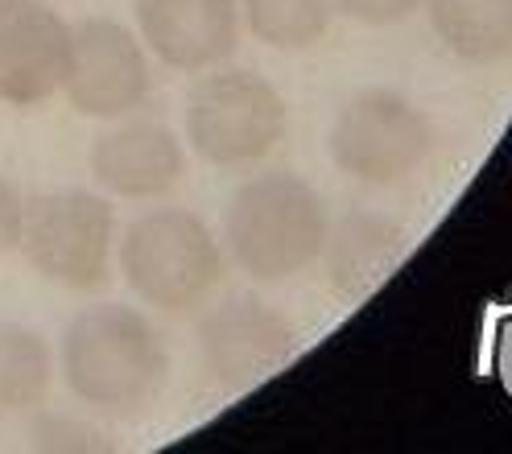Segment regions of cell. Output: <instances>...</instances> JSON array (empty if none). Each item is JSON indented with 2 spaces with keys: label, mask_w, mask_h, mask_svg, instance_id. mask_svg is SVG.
<instances>
[{
  "label": "cell",
  "mask_w": 512,
  "mask_h": 454,
  "mask_svg": "<svg viewBox=\"0 0 512 454\" xmlns=\"http://www.w3.org/2000/svg\"><path fill=\"white\" fill-rule=\"evenodd\" d=\"M430 116L393 87H368L335 112L331 161L360 186H397L418 174L434 153Z\"/></svg>",
  "instance_id": "cell-6"
},
{
  "label": "cell",
  "mask_w": 512,
  "mask_h": 454,
  "mask_svg": "<svg viewBox=\"0 0 512 454\" xmlns=\"http://www.w3.org/2000/svg\"><path fill=\"white\" fill-rule=\"evenodd\" d=\"M137 38L170 71L199 75L240 46V0H133Z\"/></svg>",
  "instance_id": "cell-10"
},
{
  "label": "cell",
  "mask_w": 512,
  "mask_h": 454,
  "mask_svg": "<svg viewBox=\"0 0 512 454\" xmlns=\"http://www.w3.org/2000/svg\"><path fill=\"white\" fill-rule=\"evenodd\" d=\"M116 261L128 289L170 318L199 314L223 285V248L186 207L141 211L116 240Z\"/></svg>",
  "instance_id": "cell-3"
},
{
  "label": "cell",
  "mask_w": 512,
  "mask_h": 454,
  "mask_svg": "<svg viewBox=\"0 0 512 454\" xmlns=\"http://www.w3.org/2000/svg\"><path fill=\"white\" fill-rule=\"evenodd\" d=\"M112 244H116V211L95 190H50L25 199L21 211V256L38 277L95 294L112 277Z\"/></svg>",
  "instance_id": "cell-5"
},
{
  "label": "cell",
  "mask_w": 512,
  "mask_h": 454,
  "mask_svg": "<svg viewBox=\"0 0 512 454\" xmlns=\"http://www.w3.org/2000/svg\"><path fill=\"white\" fill-rule=\"evenodd\" d=\"M331 211L298 174H256L236 186L223 211V244L232 261L261 285H285L323 256Z\"/></svg>",
  "instance_id": "cell-2"
},
{
  "label": "cell",
  "mask_w": 512,
  "mask_h": 454,
  "mask_svg": "<svg viewBox=\"0 0 512 454\" xmlns=\"http://www.w3.org/2000/svg\"><path fill=\"white\" fill-rule=\"evenodd\" d=\"M401 256H405V232L393 219L351 211L327 232L318 261L327 265V281L339 298L360 302L393 277Z\"/></svg>",
  "instance_id": "cell-12"
},
{
  "label": "cell",
  "mask_w": 512,
  "mask_h": 454,
  "mask_svg": "<svg viewBox=\"0 0 512 454\" xmlns=\"http://www.w3.org/2000/svg\"><path fill=\"white\" fill-rule=\"evenodd\" d=\"M335 9H339L347 21L384 29V25H401V21H409L413 13H422L426 0H335Z\"/></svg>",
  "instance_id": "cell-16"
},
{
  "label": "cell",
  "mask_w": 512,
  "mask_h": 454,
  "mask_svg": "<svg viewBox=\"0 0 512 454\" xmlns=\"http://www.w3.org/2000/svg\"><path fill=\"white\" fill-rule=\"evenodd\" d=\"M91 174L116 199H166L186 178V149L157 120H124L91 141Z\"/></svg>",
  "instance_id": "cell-11"
},
{
  "label": "cell",
  "mask_w": 512,
  "mask_h": 454,
  "mask_svg": "<svg viewBox=\"0 0 512 454\" xmlns=\"http://www.w3.org/2000/svg\"><path fill=\"white\" fill-rule=\"evenodd\" d=\"M21 211H25V199L17 194V186L0 174V256L13 252L21 240Z\"/></svg>",
  "instance_id": "cell-17"
},
{
  "label": "cell",
  "mask_w": 512,
  "mask_h": 454,
  "mask_svg": "<svg viewBox=\"0 0 512 454\" xmlns=\"http://www.w3.org/2000/svg\"><path fill=\"white\" fill-rule=\"evenodd\" d=\"M422 13L442 50L467 67H496L512 58V0H426Z\"/></svg>",
  "instance_id": "cell-13"
},
{
  "label": "cell",
  "mask_w": 512,
  "mask_h": 454,
  "mask_svg": "<svg viewBox=\"0 0 512 454\" xmlns=\"http://www.w3.org/2000/svg\"><path fill=\"white\" fill-rule=\"evenodd\" d=\"M496 368H500V380H504V388L512 393V322H504V331H500V347H496Z\"/></svg>",
  "instance_id": "cell-19"
},
{
  "label": "cell",
  "mask_w": 512,
  "mask_h": 454,
  "mask_svg": "<svg viewBox=\"0 0 512 454\" xmlns=\"http://www.w3.org/2000/svg\"><path fill=\"white\" fill-rule=\"evenodd\" d=\"M335 0H244L248 34L281 54L310 50L327 38Z\"/></svg>",
  "instance_id": "cell-15"
},
{
  "label": "cell",
  "mask_w": 512,
  "mask_h": 454,
  "mask_svg": "<svg viewBox=\"0 0 512 454\" xmlns=\"http://www.w3.org/2000/svg\"><path fill=\"white\" fill-rule=\"evenodd\" d=\"M290 128L281 91L256 71L223 67L203 75L186 95V145L207 166H252L265 161Z\"/></svg>",
  "instance_id": "cell-4"
},
{
  "label": "cell",
  "mask_w": 512,
  "mask_h": 454,
  "mask_svg": "<svg viewBox=\"0 0 512 454\" xmlns=\"http://www.w3.org/2000/svg\"><path fill=\"white\" fill-rule=\"evenodd\" d=\"M62 91L79 116L124 120L133 116L153 91L149 50L128 25L112 17H87L71 25V58Z\"/></svg>",
  "instance_id": "cell-7"
},
{
  "label": "cell",
  "mask_w": 512,
  "mask_h": 454,
  "mask_svg": "<svg viewBox=\"0 0 512 454\" xmlns=\"http://www.w3.org/2000/svg\"><path fill=\"white\" fill-rule=\"evenodd\" d=\"M199 364L223 393L269 380L298 355V331L281 310L261 298H228L199 322Z\"/></svg>",
  "instance_id": "cell-8"
},
{
  "label": "cell",
  "mask_w": 512,
  "mask_h": 454,
  "mask_svg": "<svg viewBox=\"0 0 512 454\" xmlns=\"http://www.w3.org/2000/svg\"><path fill=\"white\" fill-rule=\"evenodd\" d=\"M58 372L83 409L137 421L166 393L170 351L162 331L141 310L104 302L79 310L67 322Z\"/></svg>",
  "instance_id": "cell-1"
},
{
  "label": "cell",
  "mask_w": 512,
  "mask_h": 454,
  "mask_svg": "<svg viewBox=\"0 0 512 454\" xmlns=\"http://www.w3.org/2000/svg\"><path fill=\"white\" fill-rule=\"evenodd\" d=\"M71 25L46 0H0V100L13 108L46 104L62 91Z\"/></svg>",
  "instance_id": "cell-9"
},
{
  "label": "cell",
  "mask_w": 512,
  "mask_h": 454,
  "mask_svg": "<svg viewBox=\"0 0 512 454\" xmlns=\"http://www.w3.org/2000/svg\"><path fill=\"white\" fill-rule=\"evenodd\" d=\"M34 438H38V446H67V450H87V446H95V442H87V438H95L91 430H75V426H54V421H42V426L34 430Z\"/></svg>",
  "instance_id": "cell-18"
},
{
  "label": "cell",
  "mask_w": 512,
  "mask_h": 454,
  "mask_svg": "<svg viewBox=\"0 0 512 454\" xmlns=\"http://www.w3.org/2000/svg\"><path fill=\"white\" fill-rule=\"evenodd\" d=\"M50 343L21 322H0V413H34L54 388Z\"/></svg>",
  "instance_id": "cell-14"
}]
</instances>
